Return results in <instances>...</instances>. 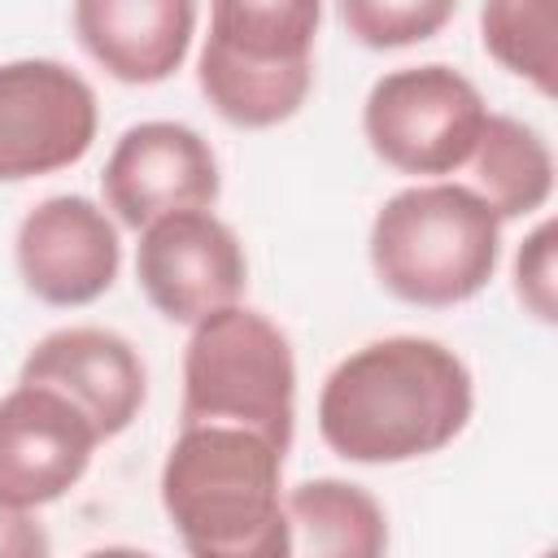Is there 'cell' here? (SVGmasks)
Segmentation results:
<instances>
[{"label":"cell","instance_id":"8","mask_svg":"<svg viewBox=\"0 0 558 558\" xmlns=\"http://www.w3.org/2000/svg\"><path fill=\"white\" fill-rule=\"evenodd\" d=\"M135 279L157 314L170 323H201L240 301L248 283L235 231L209 209H174L144 227L135 248Z\"/></svg>","mask_w":558,"mask_h":558},{"label":"cell","instance_id":"3","mask_svg":"<svg viewBox=\"0 0 558 558\" xmlns=\"http://www.w3.org/2000/svg\"><path fill=\"white\" fill-rule=\"evenodd\" d=\"M501 218L462 183H418L388 196L371 222V266L410 305L471 301L497 270Z\"/></svg>","mask_w":558,"mask_h":558},{"label":"cell","instance_id":"11","mask_svg":"<svg viewBox=\"0 0 558 558\" xmlns=\"http://www.w3.org/2000/svg\"><path fill=\"white\" fill-rule=\"evenodd\" d=\"M122 244L109 214L87 196H48L17 227L22 283L48 305H87L118 279Z\"/></svg>","mask_w":558,"mask_h":558},{"label":"cell","instance_id":"9","mask_svg":"<svg viewBox=\"0 0 558 558\" xmlns=\"http://www.w3.org/2000/svg\"><path fill=\"white\" fill-rule=\"evenodd\" d=\"M100 436L92 418L48 384H22L0 397V501L35 510L65 497Z\"/></svg>","mask_w":558,"mask_h":558},{"label":"cell","instance_id":"1","mask_svg":"<svg viewBox=\"0 0 558 558\" xmlns=\"http://www.w3.org/2000/svg\"><path fill=\"white\" fill-rule=\"evenodd\" d=\"M466 362L427 336H384L336 362L318 392V432L349 462H410L445 449L471 418Z\"/></svg>","mask_w":558,"mask_h":558},{"label":"cell","instance_id":"19","mask_svg":"<svg viewBox=\"0 0 558 558\" xmlns=\"http://www.w3.org/2000/svg\"><path fill=\"white\" fill-rule=\"evenodd\" d=\"M44 554H48V536L31 519V510L0 501V558H44Z\"/></svg>","mask_w":558,"mask_h":558},{"label":"cell","instance_id":"2","mask_svg":"<svg viewBox=\"0 0 558 558\" xmlns=\"http://www.w3.org/2000/svg\"><path fill=\"white\" fill-rule=\"evenodd\" d=\"M283 449L248 427H179L161 466V506L196 558H283L292 527L279 497Z\"/></svg>","mask_w":558,"mask_h":558},{"label":"cell","instance_id":"14","mask_svg":"<svg viewBox=\"0 0 558 558\" xmlns=\"http://www.w3.org/2000/svg\"><path fill=\"white\" fill-rule=\"evenodd\" d=\"M292 527V554L314 558H379L388 549V523L379 501L349 480H305L283 497Z\"/></svg>","mask_w":558,"mask_h":558},{"label":"cell","instance_id":"5","mask_svg":"<svg viewBox=\"0 0 558 558\" xmlns=\"http://www.w3.org/2000/svg\"><path fill=\"white\" fill-rule=\"evenodd\" d=\"M183 427L231 423L292 445L296 418V362L288 336L248 305H222L192 323L183 349Z\"/></svg>","mask_w":558,"mask_h":558},{"label":"cell","instance_id":"10","mask_svg":"<svg viewBox=\"0 0 558 558\" xmlns=\"http://www.w3.org/2000/svg\"><path fill=\"white\" fill-rule=\"evenodd\" d=\"M105 205L122 227H148L174 209H209L218 201V161L209 140L183 122H135L100 170Z\"/></svg>","mask_w":558,"mask_h":558},{"label":"cell","instance_id":"4","mask_svg":"<svg viewBox=\"0 0 558 558\" xmlns=\"http://www.w3.org/2000/svg\"><path fill=\"white\" fill-rule=\"evenodd\" d=\"M323 0H214L196 83L205 100L244 131L288 122L314 83V35Z\"/></svg>","mask_w":558,"mask_h":558},{"label":"cell","instance_id":"15","mask_svg":"<svg viewBox=\"0 0 558 558\" xmlns=\"http://www.w3.org/2000/svg\"><path fill=\"white\" fill-rule=\"evenodd\" d=\"M475 192L493 205V214L506 218H523L532 209H541L554 192V153L541 140V131H532L519 118L506 113H488L475 153Z\"/></svg>","mask_w":558,"mask_h":558},{"label":"cell","instance_id":"16","mask_svg":"<svg viewBox=\"0 0 558 558\" xmlns=\"http://www.w3.org/2000/svg\"><path fill=\"white\" fill-rule=\"evenodd\" d=\"M480 39L488 57L541 96L558 87V0H484Z\"/></svg>","mask_w":558,"mask_h":558},{"label":"cell","instance_id":"13","mask_svg":"<svg viewBox=\"0 0 558 558\" xmlns=\"http://www.w3.org/2000/svg\"><path fill=\"white\" fill-rule=\"evenodd\" d=\"M196 0H74V35L118 83L170 78L192 44Z\"/></svg>","mask_w":558,"mask_h":558},{"label":"cell","instance_id":"18","mask_svg":"<svg viewBox=\"0 0 558 558\" xmlns=\"http://www.w3.org/2000/svg\"><path fill=\"white\" fill-rule=\"evenodd\" d=\"M554 288H558V279H554V222H541V227L523 240V248H519V257H514V292H519V301H523L541 323H554V318H558Z\"/></svg>","mask_w":558,"mask_h":558},{"label":"cell","instance_id":"6","mask_svg":"<svg viewBox=\"0 0 558 558\" xmlns=\"http://www.w3.org/2000/svg\"><path fill=\"white\" fill-rule=\"evenodd\" d=\"M488 122L480 87L453 65H405L384 74L362 109V131L401 174H449L471 161Z\"/></svg>","mask_w":558,"mask_h":558},{"label":"cell","instance_id":"12","mask_svg":"<svg viewBox=\"0 0 558 558\" xmlns=\"http://www.w3.org/2000/svg\"><path fill=\"white\" fill-rule=\"evenodd\" d=\"M22 384H48L65 392L96 427L100 440L131 427L148 397V375L135 344L109 327L48 331L22 362Z\"/></svg>","mask_w":558,"mask_h":558},{"label":"cell","instance_id":"7","mask_svg":"<svg viewBox=\"0 0 558 558\" xmlns=\"http://www.w3.org/2000/svg\"><path fill=\"white\" fill-rule=\"evenodd\" d=\"M96 140V92L61 61L0 65V183L74 166Z\"/></svg>","mask_w":558,"mask_h":558},{"label":"cell","instance_id":"17","mask_svg":"<svg viewBox=\"0 0 558 558\" xmlns=\"http://www.w3.org/2000/svg\"><path fill=\"white\" fill-rule=\"evenodd\" d=\"M344 31L366 48H410L432 39L458 0H336Z\"/></svg>","mask_w":558,"mask_h":558}]
</instances>
